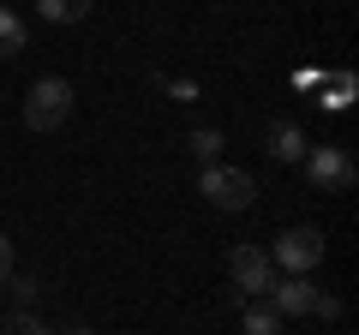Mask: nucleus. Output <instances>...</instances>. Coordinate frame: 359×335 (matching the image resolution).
Returning <instances> with one entry per match:
<instances>
[{"instance_id": "1", "label": "nucleus", "mask_w": 359, "mask_h": 335, "mask_svg": "<svg viewBox=\"0 0 359 335\" xmlns=\"http://www.w3.org/2000/svg\"><path fill=\"white\" fill-rule=\"evenodd\" d=\"M72 120V84L66 78H36L25 90V126L30 132H60Z\"/></svg>"}, {"instance_id": "2", "label": "nucleus", "mask_w": 359, "mask_h": 335, "mask_svg": "<svg viewBox=\"0 0 359 335\" xmlns=\"http://www.w3.org/2000/svg\"><path fill=\"white\" fill-rule=\"evenodd\" d=\"M198 192H204V198H210L216 210H233V216L257 204V180L245 174V168H228V162L204 168V174H198Z\"/></svg>"}, {"instance_id": "3", "label": "nucleus", "mask_w": 359, "mask_h": 335, "mask_svg": "<svg viewBox=\"0 0 359 335\" xmlns=\"http://www.w3.org/2000/svg\"><path fill=\"white\" fill-rule=\"evenodd\" d=\"M269 264H276L282 275H311V270L323 264V233H318V228H287V233H276Z\"/></svg>"}, {"instance_id": "4", "label": "nucleus", "mask_w": 359, "mask_h": 335, "mask_svg": "<svg viewBox=\"0 0 359 335\" xmlns=\"http://www.w3.org/2000/svg\"><path fill=\"white\" fill-rule=\"evenodd\" d=\"M299 168H306V180L318 186V192H347V186H353V174H359L353 156H347L341 144H311Z\"/></svg>"}, {"instance_id": "5", "label": "nucleus", "mask_w": 359, "mask_h": 335, "mask_svg": "<svg viewBox=\"0 0 359 335\" xmlns=\"http://www.w3.org/2000/svg\"><path fill=\"white\" fill-rule=\"evenodd\" d=\"M228 275H233V294H245V299H257V294L276 287V264H269L264 245H233L228 252Z\"/></svg>"}, {"instance_id": "6", "label": "nucleus", "mask_w": 359, "mask_h": 335, "mask_svg": "<svg viewBox=\"0 0 359 335\" xmlns=\"http://www.w3.org/2000/svg\"><path fill=\"white\" fill-rule=\"evenodd\" d=\"M311 299H318V287H311V275H282V282L269 287V306H276V317H311Z\"/></svg>"}, {"instance_id": "7", "label": "nucleus", "mask_w": 359, "mask_h": 335, "mask_svg": "<svg viewBox=\"0 0 359 335\" xmlns=\"http://www.w3.org/2000/svg\"><path fill=\"white\" fill-rule=\"evenodd\" d=\"M264 150L276 156V162H306V132L294 126V120H276V126H269V138H264Z\"/></svg>"}, {"instance_id": "8", "label": "nucleus", "mask_w": 359, "mask_h": 335, "mask_svg": "<svg viewBox=\"0 0 359 335\" xmlns=\"http://www.w3.org/2000/svg\"><path fill=\"white\" fill-rule=\"evenodd\" d=\"M30 42V25L13 13V6H0V60H13V54H25Z\"/></svg>"}, {"instance_id": "9", "label": "nucleus", "mask_w": 359, "mask_h": 335, "mask_svg": "<svg viewBox=\"0 0 359 335\" xmlns=\"http://www.w3.org/2000/svg\"><path fill=\"white\" fill-rule=\"evenodd\" d=\"M240 329H245V335H282V317H276V306H269V299H252V306H245V317H240Z\"/></svg>"}, {"instance_id": "10", "label": "nucleus", "mask_w": 359, "mask_h": 335, "mask_svg": "<svg viewBox=\"0 0 359 335\" xmlns=\"http://www.w3.org/2000/svg\"><path fill=\"white\" fill-rule=\"evenodd\" d=\"M36 13L48 25H78V18H90V0H36Z\"/></svg>"}, {"instance_id": "11", "label": "nucleus", "mask_w": 359, "mask_h": 335, "mask_svg": "<svg viewBox=\"0 0 359 335\" xmlns=\"http://www.w3.org/2000/svg\"><path fill=\"white\" fill-rule=\"evenodd\" d=\"M186 150H192L204 168H216V162H222V132H216V126H198L192 138H186Z\"/></svg>"}, {"instance_id": "12", "label": "nucleus", "mask_w": 359, "mask_h": 335, "mask_svg": "<svg viewBox=\"0 0 359 335\" xmlns=\"http://www.w3.org/2000/svg\"><path fill=\"white\" fill-rule=\"evenodd\" d=\"M0 335H48V329H42L36 311H6V317H0Z\"/></svg>"}, {"instance_id": "13", "label": "nucleus", "mask_w": 359, "mask_h": 335, "mask_svg": "<svg viewBox=\"0 0 359 335\" xmlns=\"http://www.w3.org/2000/svg\"><path fill=\"white\" fill-rule=\"evenodd\" d=\"M347 96H353V78L341 72V78H330V90L318 96V108H347Z\"/></svg>"}, {"instance_id": "14", "label": "nucleus", "mask_w": 359, "mask_h": 335, "mask_svg": "<svg viewBox=\"0 0 359 335\" xmlns=\"http://www.w3.org/2000/svg\"><path fill=\"white\" fill-rule=\"evenodd\" d=\"M13 287V299H18V311H36V299H42V287H36V275H18V282H6Z\"/></svg>"}, {"instance_id": "15", "label": "nucleus", "mask_w": 359, "mask_h": 335, "mask_svg": "<svg viewBox=\"0 0 359 335\" xmlns=\"http://www.w3.org/2000/svg\"><path fill=\"white\" fill-rule=\"evenodd\" d=\"M311 317H341V299H335V294H318V299H311Z\"/></svg>"}, {"instance_id": "16", "label": "nucleus", "mask_w": 359, "mask_h": 335, "mask_svg": "<svg viewBox=\"0 0 359 335\" xmlns=\"http://www.w3.org/2000/svg\"><path fill=\"white\" fill-rule=\"evenodd\" d=\"M168 96H174V102H198V84H192V78H174V84H168Z\"/></svg>"}, {"instance_id": "17", "label": "nucleus", "mask_w": 359, "mask_h": 335, "mask_svg": "<svg viewBox=\"0 0 359 335\" xmlns=\"http://www.w3.org/2000/svg\"><path fill=\"white\" fill-rule=\"evenodd\" d=\"M13 282V240H6V233H0V287Z\"/></svg>"}, {"instance_id": "18", "label": "nucleus", "mask_w": 359, "mask_h": 335, "mask_svg": "<svg viewBox=\"0 0 359 335\" xmlns=\"http://www.w3.org/2000/svg\"><path fill=\"white\" fill-rule=\"evenodd\" d=\"M60 335H96V329H84V323H78V329H60Z\"/></svg>"}]
</instances>
